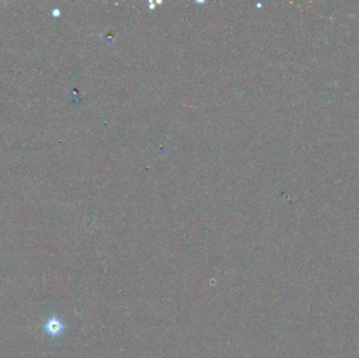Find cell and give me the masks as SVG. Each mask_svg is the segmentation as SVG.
Here are the masks:
<instances>
[{"label":"cell","mask_w":359,"mask_h":358,"mask_svg":"<svg viewBox=\"0 0 359 358\" xmlns=\"http://www.w3.org/2000/svg\"><path fill=\"white\" fill-rule=\"evenodd\" d=\"M66 329V324L57 316H51L44 323V330L49 335L56 337L60 335Z\"/></svg>","instance_id":"6da1fadb"}]
</instances>
